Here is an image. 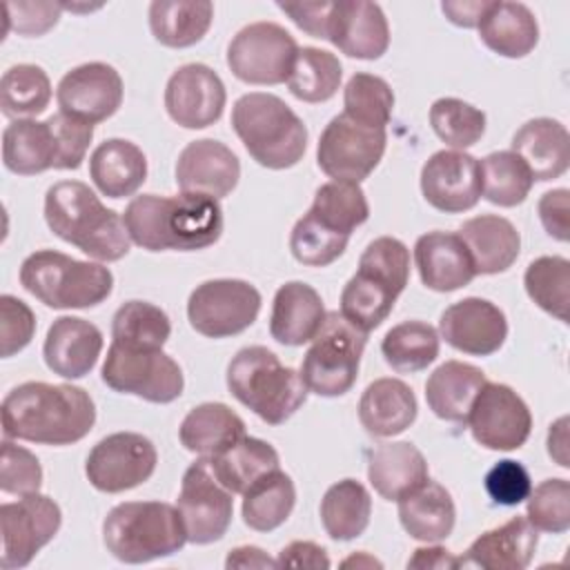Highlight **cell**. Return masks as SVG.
Masks as SVG:
<instances>
[{
    "mask_svg": "<svg viewBox=\"0 0 570 570\" xmlns=\"http://www.w3.org/2000/svg\"><path fill=\"white\" fill-rule=\"evenodd\" d=\"M94 423V399L76 385L27 381L2 399V432L7 439L71 445L85 439Z\"/></svg>",
    "mask_w": 570,
    "mask_h": 570,
    "instance_id": "6da1fadb",
    "label": "cell"
},
{
    "mask_svg": "<svg viewBox=\"0 0 570 570\" xmlns=\"http://www.w3.org/2000/svg\"><path fill=\"white\" fill-rule=\"evenodd\" d=\"M122 220L131 243L147 252H196L223 234L220 203L205 194H142L129 200Z\"/></svg>",
    "mask_w": 570,
    "mask_h": 570,
    "instance_id": "7a4b0ae2",
    "label": "cell"
},
{
    "mask_svg": "<svg viewBox=\"0 0 570 570\" xmlns=\"http://www.w3.org/2000/svg\"><path fill=\"white\" fill-rule=\"evenodd\" d=\"M45 220L60 240L96 261L114 263L129 254L131 238L122 216L80 180H60L47 189Z\"/></svg>",
    "mask_w": 570,
    "mask_h": 570,
    "instance_id": "3957f363",
    "label": "cell"
},
{
    "mask_svg": "<svg viewBox=\"0 0 570 570\" xmlns=\"http://www.w3.org/2000/svg\"><path fill=\"white\" fill-rule=\"evenodd\" d=\"M407 281V247L394 236H379L363 249L356 274L341 292V314L370 334L390 316Z\"/></svg>",
    "mask_w": 570,
    "mask_h": 570,
    "instance_id": "277c9868",
    "label": "cell"
},
{
    "mask_svg": "<svg viewBox=\"0 0 570 570\" xmlns=\"http://www.w3.org/2000/svg\"><path fill=\"white\" fill-rule=\"evenodd\" d=\"M229 394L269 425L285 423L307 399L301 374L263 347L249 345L236 352L227 365Z\"/></svg>",
    "mask_w": 570,
    "mask_h": 570,
    "instance_id": "5b68a950",
    "label": "cell"
},
{
    "mask_svg": "<svg viewBox=\"0 0 570 570\" xmlns=\"http://www.w3.org/2000/svg\"><path fill=\"white\" fill-rule=\"evenodd\" d=\"M232 127L247 154L267 169H289L307 149L305 122L274 94L240 96L232 107Z\"/></svg>",
    "mask_w": 570,
    "mask_h": 570,
    "instance_id": "8992f818",
    "label": "cell"
},
{
    "mask_svg": "<svg viewBox=\"0 0 570 570\" xmlns=\"http://www.w3.org/2000/svg\"><path fill=\"white\" fill-rule=\"evenodd\" d=\"M105 548L122 563H147L171 557L187 543L178 508L163 501H125L102 521Z\"/></svg>",
    "mask_w": 570,
    "mask_h": 570,
    "instance_id": "52a82bcc",
    "label": "cell"
},
{
    "mask_svg": "<svg viewBox=\"0 0 570 570\" xmlns=\"http://www.w3.org/2000/svg\"><path fill=\"white\" fill-rule=\"evenodd\" d=\"M20 285L53 309L100 305L114 289V274L100 263L78 261L56 249H38L20 265Z\"/></svg>",
    "mask_w": 570,
    "mask_h": 570,
    "instance_id": "ba28073f",
    "label": "cell"
},
{
    "mask_svg": "<svg viewBox=\"0 0 570 570\" xmlns=\"http://www.w3.org/2000/svg\"><path fill=\"white\" fill-rule=\"evenodd\" d=\"M309 343L298 372L307 390L318 396L350 392L358 376L367 332L352 325L341 312H327Z\"/></svg>",
    "mask_w": 570,
    "mask_h": 570,
    "instance_id": "9c48e42d",
    "label": "cell"
},
{
    "mask_svg": "<svg viewBox=\"0 0 570 570\" xmlns=\"http://www.w3.org/2000/svg\"><path fill=\"white\" fill-rule=\"evenodd\" d=\"M102 383L149 403H171L183 394L180 365L163 350H134L111 343L102 363Z\"/></svg>",
    "mask_w": 570,
    "mask_h": 570,
    "instance_id": "30bf717a",
    "label": "cell"
},
{
    "mask_svg": "<svg viewBox=\"0 0 570 570\" xmlns=\"http://www.w3.org/2000/svg\"><path fill=\"white\" fill-rule=\"evenodd\" d=\"M261 292L240 278L200 283L187 301L189 325L207 338H227L245 332L261 312Z\"/></svg>",
    "mask_w": 570,
    "mask_h": 570,
    "instance_id": "8fae6325",
    "label": "cell"
},
{
    "mask_svg": "<svg viewBox=\"0 0 570 570\" xmlns=\"http://www.w3.org/2000/svg\"><path fill=\"white\" fill-rule=\"evenodd\" d=\"M298 45L294 36L276 22H252L227 45L229 71L247 85L287 82Z\"/></svg>",
    "mask_w": 570,
    "mask_h": 570,
    "instance_id": "7c38bea8",
    "label": "cell"
},
{
    "mask_svg": "<svg viewBox=\"0 0 570 570\" xmlns=\"http://www.w3.org/2000/svg\"><path fill=\"white\" fill-rule=\"evenodd\" d=\"M387 145L385 129L367 127L345 114L334 116L316 147V163L332 180H365L381 163Z\"/></svg>",
    "mask_w": 570,
    "mask_h": 570,
    "instance_id": "4fadbf2b",
    "label": "cell"
},
{
    "mask_svg": "<svg viewBox=\"0 0 570 570\" xmlns=\"http://www.w3.org/2000/svg\"><path fill=\"white\" fill-rule=\"evenodd\" d=\"M176 508L183 517L187 541L207 546L227 532L234 514L232 492L214 476L209 461L198 456L183 474Z\"/></svg>",
    "mask_w": 570,
    "mask_h": 570,
    "instance_id": "5bb4252c",
    "label": "cell"
},
{
    "mask_svg": "<svg viewBox=\"0 0 570 570\" xmlns=\"http://www.w3.org/2000/svg\"><path fill=\"white\" fill-rule=\"evenodd\" d=\"M62 512L53 499L33 492L18 501L0 505L2 552L0 566L4 570L24 568L60 530Z\"/></svg>",
    "mask_w": 570,
    "mask_h": 570,
    "instance_id": "9a60e30c",
    "label": "cell"
},
{
    "mask_svg": "<svg viewBox=\"0 0 570 570\" xmlns=\"http://www.w3.org/2000/svg\"><path fill=\"white\" fill-rule=\"evenodd\" d=\"M158 463L156 445L138 432H114L100 439L85 463L89 483L107 494L145 483Z\"/></svg>",
    "mask_w": 570,
    "mask_h": 570,
    "instance_id": "2e32d148",
    "label": "cell"
},
{
    "mask_svg": "<svg viewBox=\"0 0 570 570\" xmlns=\"http://www.w3.org/2000/svg\"><path fill=\"white\" fill-rule=\"evenodd\" d=\"M476 443L488 450H517L532 430V414L525 401L503 383H488L479 390L468 421Z\"/></svg>",
    "mask_w": 570,
    "mask_h": 570,
    "instance_id": "e0dca14e",
    "label": "cell"
},
{
    "mask_svg": "<svg viewBox=\"0 0 570 570\" xmlns=\"http://www.w3.org/2000/svg\"><path fill=\"white\" fill-rule=\"evenodd\" d=\"M227 91L220 76L203 65L178 67L165 87V109L169 118L185 129H205L214 125L225 109Z\"/></svg>",
    "mask_w": 570,
    "mask_h": 570,
    "instance_id": "ac0fdd59",
    "label": "cell"
},
{
    "mask_svg": "<svg viewBox=\"0 0 570 570\" xmlns=\"http://www.w3.org/2000/svg\"><path fill=\"white\" fill-rule=\"evenodd\" d=\"M122 78L107 62L78 65L56 87L60 111L91 125L111 118L122 105Z\"/></svg>",
    "mask_w": 570,
    "mask_h": 570,
    "instance_id": "d6986e66",
    "label": "cell"
},
{
    "mask_svg": "<svg viewBox=\"0 0 570 570\" xmlns=\"http://www.w3.org/2000/svg\"><path fill=\"white\" fill-rule=\"evenodd\" d=\"M421 191L439 212L461 214L472 209L481 198L479 160L459 149L432 154L421 169Z\"/></svg>",
    "mask_w": 570,
    "mask_h": 570,
    "instance_id": "ffe728a7",
    "label": "cell"
},
{
    "mask_svg": "<svg viewBox=\"0 0 570 570\" xmlns=\"http://www.w3.org/2000/svg\"><path fill=\"white\" fill-rule=\"evenodd\" d=\"M439 332L448 345L463 354L490 356L505 343L508 318L492 301L468 296L441 314Z\"/></svg>",
    "mask_w": 570,
    "mask_h": 570,
    "instance_id": "44dd1931",
    "label": "cell"
},
{
    "mask_svg": "<svg viewBox=\"0 0 570 570\" xmlns=\"http://www.w3.org/2000/svg\"><path fill=\"white\" fill-rule=\"evenodd\" d=\"M240 178L236 154L220 140L200 138L183 147L176 160V185L187 194H205L216 200L229 196Z\"/></svg>",
    "mask_w": 570,
    "mask_h": 570,
    "instance_id": "7402d4cb",
    "label": "cell"
},
{
    "mask_svg": "<svg viewBox=\"0 0 570 570\" xmlns=\"http://www.w3.org/2000/svg\"><path fill=\"white\" fill-rule=\"evenodd\" d=\"M327 40L350 58L376 60L390 47L387 18L376 2L336 0Z\"/></svg>",
    "mask_w": 570,
    "mask_h": 570,
    "instance_id": "603a6c76",
    "label": "cell"
},
{
    "mask_svg": "<svg viewBox=\"0 0 570 570\" xmlns=\"http://www.w3.org/2000/svg\"><path fill=\"white\" fill-rule=\"evenodd\" d=\"M102 352V332L78 316H60L47 330L42 356L47 367L62 379L87 376Z\"/></svg>",
    "mask_w": 570,
    "mask_h": 570,
    "instance_id": "cb8c5ba5",
    "label": "cell"
},
{
    "mask_svg": "<svg viewBox=\"0 0 570 570\" xmlns=\"http://www.w3.org/2000/svg\"><path fill=\"white\" fill-rule=\"evenodd\" d=\"M414 263L421 283L434 292H454L476 276L465 243L452 232L434 229L419 236L414 243Z\"/></svg>",
    "mask_w": 570,
    "mask_h": 570,
    "instance_id": "d4e9b609",
    "label": "cell"
},
{
    "mask_svg": "<svg viewBox=\"0 0 570 570\" xmlns=\"http://www.w3.org/2000/svg\"><path fill=\"white\" fill-rule=\"evenodd\" d=\"M539 546V530L525 517H512L503 525L476 537L459 566L483 570H523L530 566Z\"/></svg>",
    "mask_w": 570,
    "mask_h": 570,
    "instance_id": "484cf974",
    "label": "cell"
},
{
    "mask_svg": "<svg viewBox=\"0 0 570 570\" xmlns=\"http://www.w3.org/2000/svg\"><path fill=\"white\" fill-rule=\"evenodd\" d=\"M325 314L327 312L323 307V298L312 285L303 281H289L276 289L269 316V334L283 345L298 347L314 338Z\"/></svg>",
    "mask_w": 570,
    "mask_h": 570,
    "instance_id": "4316f807",
    "label": "cell"
},
{
    "mask_svg": "<svg viewBox=\"0 0 570 570\" xmlns=\"http://www.w3.org/2000/svg\"><path fill=\"white\" fill-rule=\"evenodd\" d=\"M512 149L534 180H554L570 165V134L554 118H532L512 136Z\"/></svg>",
    "mask_w": 570,
    "mask_h": 570,
    "instance_id": "83f0119b",
    "label": "cell"
},
{
    "mask_svg": "<svg viewBox=\"0 0 570 570\" xmlns=\"http://www.w3.org/2000/svg\"><path fill=\"white\" fill-rule=\"evenodd\" d=\"M419 405L412 387L401 379L372 381L358 401V421L372 436H396L416 419Z\"/></svg>",
    "mask_w": 570,
    "mask_h": 570,
    "instance_id": "f1b7e54d",
    "label": "cell"
},
{
    "mask_svg": "<svg viewBox=\"0 0 570 570\" xmlns=\"http://www.w3.org/2000/svg\"><path fill=\"white\" fill-rule=\"evenodd\" d=\"M403 530L425 543H439L454 530L456 508L452 494L430 476L396 499Z\"/></svg>",
    "mask_w": 570,
    "mask_h": 570,
    "instance_id": "f546056e",
    "label": "cell"
},
{
    "mask_svg": "<svg viewBox=\"0 0 570 570\" xmlns=\"http://www.w3.org/2000/svg\"><path fill=\"white\" fill-rule=\"evenodd\" d=\"M2 163L20 176L58 169L60 145L53 122L47 120H11L2 131Z\"/></svg>",
    "mask_w": 570,
    "mask_h": 570,
    "instance_id": "4dcf8cb0",
    "label": "cell"
},
{
    "mask_svg": "<svg viewBox=\"0 0 570 570\" xmlns=\"http://www.w3.org/2000/svg\"><path fill=\"white\" fill-rule=\"evenodd\" d=\"M476 29L483 45L503 58H523L539 42V22L523 2L490 0Z\"/></svg>",
    "mask_w": 570,
    "mask_h": 570,
    "instance_id": "1f68e13d",
    "label": "cell"
},
{
    "mask_svg": "<svg viewBox=\"0 0 570 570\" xmlns=\"http://www.w3.org/2000/svg\"><path fill=\"white\" fill-rule=\"evenodd\" d=\"M89 176L107 198H125L147 180V158L136 142L109 138L91 151Z\"/></svg>",
    "mask_w": 570,
    "mask_h": 570,
    "instance_id": "d6a6232c",
    "label": "cell"
},
{
    "mask_svg": "<svg viewBox=\"0 0 570 570\" xmlns=\"http://www.w3.org/2000/svg\"><path fill=\"white\" fill-rule=\"evenodd\" d=\"M476 274H501L517 261L521 236L517 227L497 214H483L465 220L459 229Z\"/></svg>",
    "mask_w": 570,
    "mask_h": 570,
    "instance_id": "836d02e7",
    "label": "cell"
},
{
    "mask_svg": "<svg viewBox=\"0 0 570 570\" xmlns=\"http://www.w3.org/2000/svg\"><path fill=\"white\" fill-rule=\"evenodd\" d=\"M485 385V374L463 361H445L425 383V401L430 410L450 423H465L470 407Z\"/></svg>",
    "mask_w": 570,
    "mask_h": 570,
    "instance_id": "e575fe53",
    "label": "cell"
},
{
    "mask_svg": "<svg viewBox=\"0 0 570 570\" xmlns=\"http://www.w3.org/2000/svg\"><path fill=\"white\" fill-rule=\"evenodd\" d=\"M367 479L385 501H396L428 479V461L407 441L381 443L370 452Z\"/></svg>",
    "mask_w": 570,
    "mask_h": 570,
    "instance_id": "d590c367",
    "label": "cell"
},
{
    "mask_svg": "<svg viewBox=\"0 0 570 570\" xmlns=\"http://www.w3.org/2000/svg\"><path fill=\"white\" fill-rule=\"evenodd\" d=\"M245 436V421L225 403H200L187 412L178 428L185 450L212 459Z\"/></svg>",
    "mask_w": 570,
    "mask_h": 570,
    "instance_id": "8d00e7d4",
    "label": "cell"
},
{
    "mask_svg": "<svg viewBox=\"0 0 570 570\" xmlns=\"http://www.w3.org/2000/svg\"><path fill=\"white\" fill-rule=\"evenodd\" d=\"M305 216L323 232L350 240L352 232L367 220L370 205L358 183L330 180L316 189Z\"/></svg>",
    "mask_w": 570,
    "mask_h": 570,
    "instance_id": "74e56055",
    "label": "cell"
},
{
    "mask_svg": "<svg viewBox=\"0 0 570 570\" xmlns=\"http://www.w3.org/2000/svg\"><path fill=\"white\" fill-rule=\"evenodd\" d=\"M214 20L207 0H154L149 4V29L154 38L171 49H185L205 38Z\"/></svg>",
    "mask_w": 570,
    "mask_h": 570,
    "instance_id": "f35d334b",
    "label": "cell"
},
{
    "mask_svg": "<svg viewBox=\"0 0 570 570\" xmlns=\"http://www.w3.org/2000/svg\"><path fill=\"white\" fill-rule=\"evenodd\" d=\"M207 461L214 476L232 494H243L261 476L281 468L278 452L267 441L247 434Z\"/></svg>",
    "mask_w": 570,
    "mask_h": 570,
    "instance_id": "ab89813d",
    "label": "cell"
},
{
    "mask_svg": "<svg viewBox=\"0 0 570 570\" xmlns=\"http://www.w3.org/2000/svg\"><path fill=\"white\" fill-rule=\"evenodd\" d=\"M296 503V488L281 468L267 472L243 492V521L256 532H272L283 525Z\"/></svg>",
    "mask_w": 570,
    "mask_h": 570,
    "instance_id": "60d3db41",
    "label": "cell"
},
{
    "mask_svg": "<svg viewBox=\"0 0 570 570\" xmlns=\"http://www.w3.org/2000/svg\"><path fill=\"white\" fill-rule=\"evenodd\" d=\"M372 517V499L363 483L343 479L327 488L321 501V521L334 541H352L361 537Z\"/></svg>",
    "mask_w": 570,
    "mask_h": 570,
    "instance_id": "b9f144b4",
    "label": "cell"
},
{
    "mask_svg": "<svg viewBox=\"0 0 570 570\" xmlns=\"http://www.w3.org/2000/svg\"><path fill=\"white\" fill-rule=\"evenodd\" d=\"M341 78L343 67L332 51L298 47L287 76V87L292 96L303 102H325L338 91Z\"/></svg>",
    "mask_w": 570,
    "mask_h": 570,
    "instance_id": "7bdbcfd3",
    "label": "cell"
},
{
    "mask_svg": "<svg viewBox=\"0 0 570 570\" xmlns=\"http://www.w3.org/2000/svg\"><path fill=\"white\" fill-rule=\"evenodd\" d=\"M381 352L394 372H421L439 356V332L423 321H403L387 330Z\"/></svg>",
    "mask_w": 570,
    "mask_h": 570,
    "instance_id": "ee69618b",
    "label": "cell"
},
{
    "mask_svg": "<svg viewBox=\"0 0 570 570\" xmlns=\"http://www.w3.org/2000/svg\"><path fill=\"white\" fill-rule=\"evenodd\" d=\"M171 334L165 309L147 301H127L111 321V343L134 350H163Z\"/></svg>",
    "mask_w": 570,
    "mask_h": 570,
    "instance_id": "f6af8a7d",
    "label": "cell"
},
{
    "mask_svg": "<svg viewBox=\"0 0 570 570\" xmlns=\"http://www.w3.org/2000/svg\"><path fill=\"white\" fill-rule=\"evenodd\" d=\"M51 100V80L38 65L20 62L9 67L0 80V107L11 120L42 114Z\"/></svg>",
    "mask_w": 570,
    "mask_h": 570,
    "instance_id": "bcb514c9",
    "label": "cell"
},
{
    "mask_svg": "<svg viewBox=\"0 0 570 570\" xmlns=\"http://www.w3.org/2000/svg\"><path fill=\"white\" fill-rule=\"evenodd\" d=\"M481 196L499 207L521 205L532 189V174L528 165L510 149L492 151L479 160Z\"/></svg>",
    "mask_w": 570,
    "mask_h": 570,
    "instance_id": "7dc6e473",
    "label": "cell"
},
{
    "mask_svg": "<svg viewBox=\"0 0 570 570\" xmlns=\"http://www.w3.org/2000/svg\"><path fill=\"white\" fill-rule=\"evenodd\" d=\"M528 296L554 318L568 323L570 309V261L563 256L534 258L523 276Z\"/></svg>",
    "mask_w": 570,
    "mask_h": 570,
    "instance_id": "c3c4849f",
    "label": "cell"
},
{
    "mask_svg": "<svg viewBox=\"0 0 570 570\" xmlns=\"http://www.w3.org/2000/svg\"><path fill=\"white\" fill-rule=\"evenodd\" d=\"M343 114L367 127L385 129L394 109L390 85L374 73H354L343 89Z\"/></svg>",
    "mask_w": 570,
    "mask_h": 570,
    "instance_id": "681fc988",
    "label": "cell"
},
{
    "mask_svg": "<svg viewBox=\"0 0 570 570\" xmlns=\"http://www.w3.org/2000/svg\"><path fill=\"white\" fill-rule=\"evenodd\" d=\"M430 125L445 145L463 151L485 134V114L461 98H439L430 107Z\"/></svg>",
    "mask_w": 570,
    "mask_h": 570,
    "instance_id": "f907efd6",
    "label": "cell"
},
{
    "mask_svg": "<svg viewBox=\"0 0 570 570\" xmlns=\"http://www.w3.org/2000/svg\"><path fill=\"white\" fill-rule=\"evenodd\" d=\"M525 519L543 532L563 534L570 528V483L566 479H546L528 494Z\"/></svg>",
    "mask_w": 570,
    "mask_h": 570,
    "instance_id": "816d5d0a",
    "label": "cell"
},
{
    "mask_svg": "<svg viewBox=\"0 0 570 570\" xmlns=\"http://www.w3.org/2000/svg\"><path fill=\"white\" fill-rule=\"evenodd\" d=\"M347 243V238L332 236L316 227L305 214L294 223L289 234L292 256L307 267H325L334 263L338 256H343Z\"/></svg>",
    "mask_w": 570,
    "mask_h": 570,
    "instance_id": "f5cc1de1",
    "label": "cell"
},
{
    "mask_svg": "<svg viewBox=\"0 0 570 570\" xmlns=\"http://www.w3.org/2000/svg\"><path fill=\"white\" fill-rule=\"evenodd\" d=\"M40 485L42 468L38 456L4 436L0 452V490L4 494L27 497L40 492Z\"/></svg>",
    "mask_w": 570,
    "mask_h": 570,
    "instance_id": "db71d44e",
    "label": "cell"
},
{
    "mask_svg": "<svg viewBox=\"0 0 570 570\" xmlns=\"http://www.w3.org/2000/svg\"><path fill=\"white\" fill-rule=\"evenodd\" d=\"M36 334V316L31 307L11 296H0V354L2 358H9L24 350Z\"/></svg>",
    "mask_w": 570,
    "mask_h": 570,
    "instance_id": "11a10c76",
    "label": "cell"
},
{
    "mask_svg": "<svg viewBox=\"0 0 570 570\" xmlns=\"http://www.w3.org/2000/svg\"><path fill=\"white\" fill-rule=\"evenodd\" d=\"M530 490L532 479L519 461L503 459L485 474V492L499 505H519L528 499Z\"/></svg>",
    "mask_w": 570,
    "mask_h": 570,
    "instance_id": "9f6ffc18",
    "label": "cell"
},
{
    "mask_svg": "<svg viewBox=\"0 0 570 570\" xmlns=\"http://www.w3.org/2000/svg\"><path fill=\"white\" fill-rule=\"evenodd\" d=\"M4 13H7V31H16L20 36H42L49 29L56 27L60 13H62V2H53V0H31V2H22V0H11L4 4Z\"/></svg>",
    "mask_w": 570,
    "mask_h": 570,
    "instance_id": "6f0895ef",
    "label": "cell"
},
{
    "mask_svg": "<svg viewBox=\"0 0 570 570\" xmlns=\"http://www.w3.org/2000/svg\"><path fill=\"white\" fill-rule=\"evenodd\" d=\"M334 2H276V7L289 16V20L305 33L327 40Z\"/></svg>",
    "mask_w": 570,
    "mask_h": 570,
    "instance_id": "680465c9",
    "label": "cell"
},
{
    "mask_svg": "<svg viewBox=\"0 0 570 570\" xmlns=\"http://www.w3.org/2000/svg\"><path fill=\"white\" fill-rule=\"evenodd\" d=\"M539 218H541V225L543 229L554 238V240H561V243H568L570 240V218H568V212H570V191L568 189H552V191H546L541 198H539Z\"/></svg>",
    "mask_w": 570,
    "mask_h": 570,
    "instance_id": "91938a15",
    "label": "cell"
},
{
    "mask_svg": "<svg viewBox=\"0 0 570 570\" xmlns=\"http://www.w3.org/2000/svg\"><path fill=\"white\" fill-rule=\"evenodd\" d=\"M278 568H312V570H325L330 568V557L323 546L314 541H292L287 543L276 559Z\"/></svg>",
    "mask_w": 570,
    "mask_h": 570,
    "instance_id": "94428289",
    "label": "cell"
},
{
    "mask_svg": "<svg viewBox=\"0 0 570 570\" xmlns=\"http://www.w3.org/2000/svg\"><path fill=\"white\" fill-rule=\"evenodd\" d=\"M488 4H490V0H445V2H441V9L452 24L472 29L479 24Z\"/></svg>",
    "mask_w": 570,
    "mask_h": 570,
    "instance_id": "6125c7cd",
    "label": "cell"
},
{
    "mask_svg": "<svg viewBox=\"0 0 570 570\" xmlns=\"http://www.w3.org/2000/svg\"><path fill=\"white\" fill-rule=\"evenodd\" d=\"M407 568H434V570H452L459 568V557H454L450 550L441 546H428L416 548L414 554L407 559Z\"/></svg>",
    "mask_w": 570,
    "mask_h": 570,
    "instance_id": "be15d7a7",
    "label": "cell"
},
{
    "mask_svg": "<svg viewBox=\"0 0 570 570\" xmlns=\"http://www.w3.org/2000/svg\"><path fill=\"white\" fill-rule=\"evenodd\" d=\"M225 568H278V563L256 546H240L227 554Z\"/></svg>",
    "mask_w": 570,
    "mask_h": 570,
    "instance_id": "e7e4bbea",
    "label": "cell"
},
{
    "mask_svg": "<svg viewBox=\"0 0 570 570\" xmlns=\"http://www.w3.org/2000/svg\"><path fill=\"white\" fill-rule=\"evenodd\" d=\"M548 454L561 465L570 468V456H568V416L557 419L550 430H548Z\"/></svg>",
    "mask_w": 570,
    "mask_h": 570,
    "instance_id": "03108f58",
    "label": "cell"
},
{
    "mask_svg": "<svg viewBox=\"0 0 570 570\" xmlns=\"http://www.w3.org/2000/svg\"><path fill=\"white\" fill-rule=\"evenodd\" d=\"M343 566L347 568V566H379L381 568V561H376V559H372V557H367V554H354V557H350V559H345L343 561Z\"/></svg>",
    "mask_w": 570,
    "mask_h": 570,
    "instance_id": "003e7915",
    "label": "cell"
}]
</instances>
